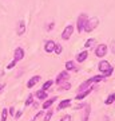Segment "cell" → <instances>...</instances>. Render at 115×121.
Returning a JSON list of instances; mask_svg holds the SVG:
<instances>
[{"label": "cell", "instance_id": "obj_1", "mask_svg": "<svg viewBox=\"0 0 115 121\" xmlns=\"http://www.w3.org/2000/svg\"><path fill=\"white\" fill-rule=\"evenodd\" d=\"M88 20V16L86 13H80L78 16V20H76V28H78V32H83L84 31V26Z\"/></svg>", "mask_w": 115, "mask_h": 121}, {"label": "cell", "instance_id": "obj_2", "mask_svg": "<svg viewBox=\"0 0 115 121\" xmlns=\"http://www.w3.org/2000/svg\"><path fill=\"white\" fill-rule=\"evenodd\" d=\"M98 26H99V19L98 17H91V19H88L87 23H86L84 31L86 32H91V31H94Z\"/></svg>", "mask_w": 115, "mask_h": 121}, {"label": "cell", "instance_id": "obj_3", "mask_svg": "<svg viewBox=\"0 0 115 121\" xmlns=\"http://www.w3.org/2000/svg\"><path fill=\"white\" fill-rule=\"evenodd\" d=\"M107 46L106 44H103V43H100V44H98L96 46V48H95V55L96 56H99V58H103V56L107 54Z\"/></svg>", "mask_w": 115, "mask_h": 121}, {"label": "cell", "instance_id": "obj_4", "mask_svg": "<svg viewBox=\"0 0 115 121\" xmlns=\"http://www.w3.org/2000/svg\"><path fill=\"white\" fill-rule=\"evenodd\" d=\"M74 34V26H67L64 27L63 32H62V39H64V40H68V39L71 38V35Z\"/></svg>", "mask_w": 115, "mask_h": 121}, {"label": "cell", "instance_id": "obj_5", "mask_svg": "<svg viewBox=\"0 0 115 121\" xmlns=\"http://www.w3.org/2000/svg\"><path fill=\"white\" fill-rule=\"evenodd\" d=\"M68 78H70V74H68L67 70L60 71L59 75H58V78H56V83H58V85H60V83H63V82H67Z\"/></svg>", "mask_w": 115, "mask_h": 121}, {"label": "cell", "instance_id": "obj_6", "mask_svg": "<svg viewBox=\"0 0 115 121\" xmlns=\"http://www.w3.org/2000/svg\"><path fill=\"white\" fill-rule=\"evenodd\" d=\"M23 58H24V50L21 47H16L15 51H13V59L16 60V62H19V60H21Z\"/></svg>", "mask_w": 115, "mask_h": 121}, {"label": "cell", "instance_id": "obj_7", "mask_svg": "<svg viewBox=\"0 0 115 121\" xmlns=\"http://www.w3.org/2000/svg\"><path fill=\"white\" fill-rule=\"evenodd\" d=\"M24 32H26V22L24 20H19L17 27H16V34L19 36H21V35H24Z\"/></svg>", "mask_w": 115, "mask_h": 121}, {"label": "cell", "instance_id": "obj_8", "mask_svg": "<svg viewBox=\"0 0 115 121\" xmlns=\"http://www.w3.org/2000/svg\"><path fill=\"white\" fill-rule=\"evenodd\" d=\"M55 43L56 42H54V40H47L46 42V44H44V51L46 52H54V50H55Z\"/></svg>", "mask_w": 115, "mask_h": 121}, {"label": "cell", "instance_id": "obj_9", "mask_svg": "<svg viewBox=\"0 0 115 121\" xmlns=\"http://www.w3.org/2000/svg\"><path fill=\"white\" fill-rule=\"evenodd\" d=\"M111 67V65L107 62V60H100L99 62V65H98V69L100 73H104V71H107V70Z\"/></svg>", "mask_w": 115, "mask_h": 121}, {"label": "cell", "instance_id": "obj_10", "mask_svg": "<svg viewBox=\"0 0 115 121\" xmlns=\"http://www.w3.org/2000/svg\"><path fill=\"white\" fill-rule=\"evenodd\" d=\"M40 79H42V77H40V75H34V77L30 78V81L27 82V87H28V89L34 87L35 85H36V83H38L39 81H40Z\"/></svg>", "mask_w": 115, "mask_h": 121}, {"label": "cell", "instance_id": "obj_11", "mask_svg": "<svg viewBox=\"0 0 115 121\" xmlns=\"http://www.w3.org/2000/svg\"><path fill=\"white\" fill-rule=\"evenodd\" d=\"M35 97L39 99V101H46L47 99V91H44V90H38L36 93H35Z\"/></svg>", "mask_w": 115, "mask_h": 121}, {"label": "cell", "instance_id": "obj_12", "mask_svg": "<svg viewBox=\"0 0 115 121\" xmlns=\"http://www.w3.org/2000/svg\"><path fill=\"white\" fill-rule=\"evenodd\" d=\"M91 91H92V87H88V89H87V90L79 91V94H78L76 97H75V99H84L86 97H87V95H88L90 93H91Z\"/></svg>", "mask_w": 115, "mask_h": 121}, {"label": "cell", "instance_id": "obj_13", "mask_svg": "<svg viewBox=\"0 0 115 121\" xmlns=\"http://www.w3.org/2000/svg\"><path fill=\"white\" fill-rule=\"evenodd\" d=\"M87 56H88V52H87V50H84V51H80V52L76 55V60L79 62V63H82V62H84V60L87 59Z\"/></svg>", "mask_w": 115, "mask_h": 121}, {"label": "cell", "instance_id": "obj_14", "mask_svg": "<svg viewBox=\"0 0 115 121\" xmlns=\"http://www.w3.org/2000/svg\"><path fill=\"white\" fill-rule=\"evenodd\" d=\"M56 101V97H52V98L50 99H46V101H43V109H48L51 108L52 105H54V102Z\"/></svg>", "mask_w": 115, "mask_h": 121}, {"label": "cell", "instance_id": "obj_15", "mask_svg": "<svg viewBox=\"0 0 115 121\" xmlns=\"http://www.w3.org/2000/svg\"><path fill=\"white\" fill-rule=\"evenodd\" d=\"M70 105H71V99H63L59 104V106H58V110H63V109L68 108Z\"/></svg>", "mask_w": 115, "mask_h": 121}, {"label": "cell", "instance_id": "obj_16", "mask_svg": "<svg viewBox=\"0 0 115 121\" xmlns=\"http://www.w3.org/2000/svg\"><path fill=\"white\" fill-rule=\"evenodd\" d=\"M90 112H91V106L87 104V105H86V110H84V114H83V118H82V121H88Z\"/></svg>", "mask_w": 115, "mask_h": 121}, {"label": "cell", "instance_id": "obj_17", "mask_svg": "<svg viewBox=\"0 0 115 121\" xmlns=\"http://www.w3.org/2000/svg\"><path fill=\"white\" fill-rule=\"evenodd\" d=\"M66 70H67V71H70V70H75V62H72V60H67V62H66Z\"/></svg>", "mask_w": 115, "mask_h": 121}, {"label": "cell", "instance_id": "obj_18", "mask_svg": "<svg viewBox=\"0 0 115 121\" xmlns=\"http://www.w3.org/2000/svg\"><path fill=\"white\" fill-rule=\"evenodd\" d=\"M52 85H54V81H51V79H50V81H47V82H44V83H43V86H42V90L47 91L48 89H50V87L52 86Z\"/></svg>", "mask_w": 115, "mask_h": 121}, {"label": "cell", "instance_id": "obj_19", "mask_svg": "<svg viewBox=\"0 0 115 121\" xmlns=\"http://www.w3.org/2000/svg\"><path fill=\"white\" fill-rule=\"evenodd\" d=\"M114 101H115V93H111V94L107 97V99L104 101V104H106V105H111Z\"/></svg>", "mask_w": 115, "mask_h": 121}, {"label": "cell", "instance_id": "obj_20", "mask_svg": "<svg viewBox=\"0 0 115 121\" xmlns=\"http://www.w3.org/2000/svg\"><path fill=\"white\" fill-rule=\"evenodd\" d=\"M70 89H71V83H68V82H63V83H60L59 90H70Z\"/></svg>", "mask_w": 115, "mask_h": 121}, {"label": "cell", "instance_id": "obj_21", "mask_svg": "<svg viewBox=\"0 0 115 121\" xmlns=\"http://www.w3.org/2000/svg\"><path fill=\"white\" fill-rule=\"evenodd\" d=\"M52 116H54V110H52V109H50V110L46 113V116H44V118H43V120H44V121H50L52 118Z\"/></svg>", "mask_w": 115, "mask_h": 121}, {"label": "cell", "instance_id": "obj_22", "mask_svg": "<svg viewBox=\"0 0 115 121\" xmlns=\"http://www.w3.org/2000/svg\"><path fill=\"white\" fill-rule=\"evenodd\" d=\"M94 43H95V39L94 38H90V39H87V40H86L84 47L88 48V47H91V46H94Z\"/></svg>", "mask_w": 115, "mask_h": 121}, {"label": "cell", "instance_id": "obj_23", "mask_svg": "<svg viewBox=\"0 0 115 121\" xmlns=\"http://www.w3.org/2000/svg\"><path fill=\"white\" fill-rule=\"evenodd\" d=\"M62 50H63V47H62V44H59V43H55V50H54V52L55 54H62Z\"/></svg>", "mask_w": 115, "mask_h": 121}, {"label": "cell", "instance_id": "obj_24", "mask_svg": "<svg viewBox=\"0 0 115 121\" xmlns=\"http://www.w3.org/2000/svg\"><path fill=\"white\" fill-rule=\"evenodd\" d=\"M32 102H34V95L30 94L28 97H27V99H26V106H30V105H32Z\"/></svg>", "mask_w": 115, "mask_h": 121}, {"label": "cell", "instance_id": "obj_25", "mask_svg": "<svg viewBox=\"0 0 115 121\" xmlns=\"http://www.w3.org/2000/svg\"><path fill=\"white\" fill-rule=\"evenodd\" d=\"M112 73H114V69H112V66H111V67L107 70V71H104V73H102V74H103V77H104V78H107V77H110Z\"/></svg>", "mask_w": 115, "mask_h": 121}, {"label": "cell", "instance_id": "obj_26", "mask_svg": "<svg viewBox=\"0 0 115 121\" xmlns=\"http://www.w3.org/2000/svg\"><path fill=\"white\" fill-rule=\"evenodd\" d=\"M7 116H8V109H3L1 110V121L7 120Z\"/></svg>", "mask_w": 115, "mask_h": 121}, {"label": "cell", "instance_id": "obj_27", "mask_svg": "<svg viewBox=\"0 0 115 121\" xmlns=\"http://www.w3.org/2000/svg\"><path fill=\"white\" fill-rule=\"evenodd\" d=\"M15 65H16V60L13 59L12 62H9L8 65H7V69H13V67H15Z\"/></svg>", "mask_w": 115, "mask_h": 121}, {"label": "cell", "instance_id": "obj_28", "mask_svg": "<svg viewBox=\"0 0 115 121\" xmlns=\"http://www.w3.org/2000/svg\"><path fill=\"white\" fill-rule=\"evenodd\" d=\"M54 27H55V23H54V22H50V23L47 24V31H51Z\"/></svg>", "mask_w": 115, "mask_h": 121}, {"label": "cell", "instance_id": "obj_29", "mask_svg": "<svg viewBox=\"0 0 115 121\" xmlns=\"http://www.w3.org/2000/svg\"><path fill=\"white\" fill-rule=\"evenodd\" d=\"M60 121H71V116L70 114H66V116H63L60 118Z\"/></svg>", "mask_w": 115, "mask_h": 121}, {"label": "cell", "instance_id": "obj_30", "mask_svg": "<svg viewBox=\"0 0 115 121\" xmlns=\"http://www.w3.org/2000/svg\"><path fill=\"white\" fill-rule=\"evenodd\" d=\"M8 113L11 114V116H15V108H13V106H11V108L8 109Z\"/></svg>", "mask_w": 115, "mask_h": 121}, {"label": "cell", "instance_id": "obj_31", "mask_svg": "<svg viewBox=\"0 0 115 121\" xmlns=\"http://www.w3.org/2000/svg\"><path fill=\"white\" fill-rule=\"evenodd\" d=\"M21 114H23V112H21V110L16 112V113H15V118H20V117H21Z\"/></svg>", "mask_w": 115, "mask_h": 121}, {"label": "cell", "instance_id": "obj_32", "mask_svg": "<svg viewBox=\"0 0 115 121\" xmlns=\"http://www.w3.org/2000/svg\"><path fill=\"white\" fill-rule=\"evenodd\" d=\"M82 108H86V104H84V102H83V104H79L78 106H75V109H78V110H79V109H82Z\"/></svg>", "mask_w": 115, "mask_h": 121}, {"label": "cell", "instance_id": "obj_33", "mask_svg": "<svg viewBox=\"0 0 115 121\" xmlns=\"http://www.w3.org/2000/svg\"><path fill=\"white\" fill-rule=\"evenodd\" d=\"M111 50H112V52L115 54V40H114V43H112V46H111Z\"/></svg>", "mask_w": 115, "mask_h": 121}, {"label": "cell", "instance_id": "obj_34", "mask_svg": "<svg viewBox=\"0 0 115 121\" xmlns=\"http://www.w3.org/2000/svg\"><path fill=\"white\" fill-rule=\"evenodd\" d=\"M4 86H5V85H0V93L4 90Z\"/></svg>", "mask_w": 115, "mask_h": 121}, {"label": "cell", "instance_id": "obj_35", "mask_svg": "<svg viewBox=\"0 0 115 121\" xmlns=\"http://www.w3.org/2000/svg\"><path fill=\"white\" fill-rule=\"evenodd\" d=\"M31 121H36V118H35V117H34V118H32V120H31Z\"/></svg>", "mask_w": 115, "mask_h": 121}]
</instances>
